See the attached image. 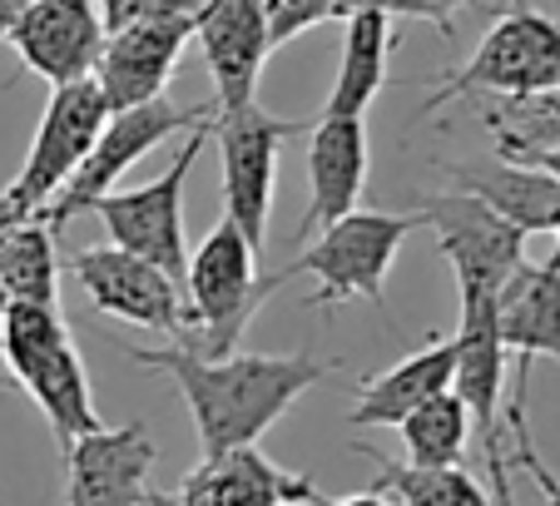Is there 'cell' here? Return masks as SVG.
Listing matches in <instances>:
<instances>
[{"instance_id": "5bb4252c", "label": "cell", "mask_w": 560, "mask_h": 506, "mask_svg": "<svg viewBox=\"0 0 560 506\" xmlns=\"http://www.w3.org/2000/svg\"><path fill=\"white\" fill-rule=\"evenodd\" d=\"M5 41L15 45L31 74L70 84L95 74V60L105 50V21H100L95 0H31Z\"/></svg>"}, {"instance_id": "30bf717a", "label": "cell", "mask_w": 560, "mask_h": 506, "mask_svg": "<svg viewBox=\"0 0 560 506\" xmlns=\"http://www.w3.org/2000/svg\"><path fill=\"white\" fill-rule=\"evenodd\" d=\"M65 268L100 313L164 337L184 333V284L139 253L119 249V243H100V249H80L74 258H65Z\"/></svg>"}, {"instance_id": "4fadbf2b", "label": "cell", "mask_w": 560, "mask_h": 506, "mask_svg": "<svg viewBox=\"0 0 560 506\" xmlns=\"http://www.w3.org/2000/svg\"><path fill=\"white\" fill-rule=\"evenodd\" d=\"M194 41H199L203 65H209L213 110L248 105L258 95V74L273 55L264 0H199Z\"/></svg>"}, {"instance_id": "6da1fadb", "label": "cell", "mask_w": 560, "mask_h": 506, "mask_svg": "<svg viewBox=\"0 0 560 506\" xmlns=\"http://www.w3.org/2000/svg\"><path fill=\"white\" fill-rule=\"evenodd\" d=\"M129 358L149 372L174 378L179 398L189 402L203 457L258 442L307 388H317L332 372V363L313 358V353H229V358H199V353L179 348V343L129 348Z\"/></svg>"}, {"instance_id": "d6a6232c", "label": "cell", "mask_w": 560, "mask_h": 506, "mask_svg": "<svg viewBox=\"0 0 560 506\" xmlns=\"http://www.w3.org/2000/svg\"><path fill=\"white\" fill-rule=\"evenodd\" d=\"M550 233H556V253H550L546 264H550V268H560V223H556V229H550Z\"/></svg>"}, {"instance_id": "5b68a950", "label": "cell", "mask_w": 560, "mask_h": 506, "mask_svg": "<svg viewBox=\"0 0 560 506\" xmlns=\"http://www.w3.org/2000/svg\"><path fill=\"white\" fill-rule=\"evenodd\" d=\"M422 229V214H377V209H352L332 219L288 264V278L307 274L317 284L313 303L338 308L348 298H368L382 308V288H387L392 258L402 253V243Z\"/></svg>"}, {"instance_id": "484cf974", "label": "cell", "mask_w": 560, "mask_h": 506, "mask_svg": "<svg viewBox=\"0 0 560 506\" xmlns=\"http://www.w3.org/2000/svg\"><path fill=\"white\" fill-rule=\"evenodd\" d=\"M352 11V0H264V21H268V45L283 50L288 41H298L303 31L323 21H342Z\"/></svg>"}, {"instance_id": "7a4b0ae2", "label": "cell", "mask_w": 560, "mask_h": 506, "mask_svg": "<svg viewBox=\"0 0 560 506\" xmlns=\"http://www.w3.org/2000/svg\"><path fill=\"white\" fill-rule=\"evenodd\" d=\"M283 284L288 268L258 278V249L223 214L209 229V239L189 253V268H184V333L174 343L199 353V358H229V353H238V337L248 333L264 298L278 294Z\"/></svg>"}, {"instance_id": "8992f818", "label": "cell", "mask_w": 560, "mask_h": 506, "mask_svg": "<svg viewBox=\"0 0 560 506\" xmlns=\"http://www.w3.org/2000/svg\"><path fill=\"white\" fill-rule=\"evenodd\" d=\"M213 119V105H170V100H144V105H125V110H109L105 129H100L95 149L85 154V164L70 174L60 194L45 204L40 219L50 223V233L60 239V229L74 219V214H85L100 194L119 189L129 169L139 164L144 154H154L164 139L174 135H189V129L209 125Z\"/></svg>"}, {"instance_id": "ba28073f", "label": "cell", "mask_w": 560, "mask_h": 506, "mask_svg": "<svg viewBox=\"0 0 560 506\" xmlns=\"http://www.w3.org/2000/svg\"><path fill=\"white\" fill-rule=\"evenodd\" d=\"M298 119L268 115L258 100L233 110H213L209 139H219V164H223V209L244 229L254 249L268 239V214H273V184H278V154L283 139L298 135Z\"/></svg>"}, {"instance_id": "d6986e66", "label": "cell", "mask_w": 560, "mask_h": 506, "mask_svg": "<svg viewBox=\"0 0 560 506\" xmlns=\"http://www.w3.org/2000/svg\"><path fill=\"white\" fill-rule=\"evenodd\" d=\"M446 174H452V189H466L481 204H491L526 239L530 233H550L560 223V184L536 164L491 154V159H471V164H446Z\"/></svg>"}, {"instance_id": "e575fe53", "label": "cell", "mask_w": 560, "mask_h": 506, "mask_svg": "<svg viewBox=\"0 0 560 506\" xmlns=\"http://www.w3.org/2000/svg\"><path fill=\"white\" fill-rule=\"evenodd\" d=\"M164 506H179V502H174V496H170V502H164Z\"/></svg>"}, {"instance_id": "836d02e7", "label": "cell", "mask_w": 560, "mask_h": 506, "mask_svg": "<svg viewBox=\"0 0 560 506\" xmlns=\"http://www.w3.org/2000/svg\"><path fill=\"white\" fill-rule=\"evenodd\" d=\"M5 308H11V294H5V284H0V313H5Z\"/></svg>"}, {"instance_id": "f1b7e54d", "label": "cell", "mask_w": 560, "mask_h": 506, "mask_svg": "<svg viewBox=\"0 0 560 506\" xmlns=\"http://www.w3.org/2000/svg\"><path fill=\"white\" fill-rule=\"evenodd\" d=\"M516 462L526 467L530 476H536V486L546 492V506H560V476H550V467L536 457V447H530V433H516Z\"/></svg>"}, {"instance_id": "ffe728a7", "label": "cell", "mask_w": 560, "mask_h": 506, "mask_svg": "<svg viewBox=\"0 0 560 506\" xmlns=\"http://www.w3.org/2000/svg\"><path fill=\"white\" fill-rule=\"evenodd\" d=\"M452 372H456V343L452 337H432L427 348L407 353L402 363H392L377 378L362 382L358 407H352L348 422L352 427H397L422 402L452 392Z\"/></svg>"}, {"instance_id": "603a6c76", "label": "cell", "mask_w": 560, "mask_h": 506, "mask_svg": "<svg viewBox=\"0 0 560 506\" xmlns=\"http://www.w3.org/2000/svg\"><path fill=\"white\" fill-rule=\"evenodd\" d=\"M0 284L11 303H60V258L45 219H25L0 239Z\"/></svg>"}, {"instance_id": "d4e9b609", "label": "cell", "mask_w": 560, "mask_h": 506, "mask_svg": "<svg viewBox=\"0 0 560 506\" xmlns=\"http://www.w3.org/2000/svg\"><path fill=\"white\" fill-rule=\"evenodd\" d=\"M377 492L397 506H497L491 492L466 467H412V462H377Z\"/></svg>"}, {"instance_id": "9a60e30c", "label": "cell", "mask_w": 560, "mask_h": 506, "mask_svg": "<svg viewBox=\"0 0 560 506\" xmlns=\"http://www.w3.org/2000/svg\"><path fill=\"white\" fill-rule=\"evenodd\" d=\"M194 41V15H174V21H149V25H129V31H109L105 50L95 60L90 80L100 84L109 110L125 105H144L159 100L174 80L184 45Z\"/></svg>"}, {"instance_id": "4316f807", "label": "cell", "mask_w": 560, "mask_h": 506, "mask_svg": "<svg viewBox=\"0 0 560 506\" xmlns=\"http://www.w3.org/2000/svg\"><path fill=\"white\" fill-rule=\"evenodd\" d=\"M100 21L109 31H129V25H149V21H174V15H194L199 0H95Z\"/></svg>"}, {"instance_id": "f546056e", "label": "cell", "mask_w": 560, "mask_h": 506, "mask_svg": "<svg viewBox=\"0 0 560 506\" xmlns=\"http://www.w3.org/2000/svg\"><path fill=\"white\" fill-rule=\"evenodd\" d=\"M25 219H35V214L21 204V194H15V189H5V194H0V239H5V233H11V229H21Z\"/></svg>"}, {"instance_id": "8fae6325", "label": "cell", "mask_w": 560, "mask_h": 506, "mask_svg": "<svg viewBox=\"0 0 560 506\" xmlns=\"http://www.w3.org/2000/svg\"><path fill=\"white\" fill-rule=\"evenodd\" d=\"M417 214H422V223L436 233L442 253L452 258L456 284L497 294V288L526 264V233L501 219L491 204H481L476 194L446 189V194H436V199H427Z\"/></svg>"}, {"instance_id": "52a82bcc", "label": "cell", "mask_w": 560, "mask_h": 506, "mask_svg": "<svg viewBox=\"0 0 560 506\" xmlns=\"http://www.w3.org/2000/svg\"><path fill=\"white\" fill-rule=\"evenodd\" d=\"M209 125H199V129L184 135L174 164L164 169L159 180L139 184V189H109L85 209L105 223L109 243H119V249L149 258V264L164 268V274L179 278V284H184V268H189V243H184V180H189L194 164H199Z\"/></svg>"}, {"instance_id": "83f0119b", "label": "cell", "mask_w": 560, "mask_h": 506, "mask_svg": "<svg viewBox=\"0 0 560 506\" xmlns=\"http://www.w3.org/2000/svg\"><path fill=\"white\" fill-rule=\"evenodd\" d=\"M368 5H382L387 15H422V21L442 25V35H452V15L476 0H368Z\"/></svg>"}, {"instance_id": "3957f363", "label": "cell", "mask_w": 560, "mask_h": 506, "mask_svg": "<svg viewBox=\"0 0 560 506\" xmlns=\"http://www.w3.org/2000/svg\"><path fill=\"white\" fill-rule=\"evenodd\" d=\"M0 358L11 368L15 388L45 412L60 447L74 437L105 427L90 398L85 358L74 348L70 327L60 318V303H11L0 313Z\"/></svg>"}, {"instance_id": "7c38bea8", "label": "cell", "mask_w": 560, "mask_h": 506, "mask_svg": "<svg viewBox=\"0 0 560 506\" xmlns=\"http://www.w3.org/2000/svg\"><path fill=\"white\" fill-rule=\"evenodd\" d=\"M154 437L144 422L95 427L65 447V506H164L149 486L154 472Z\"/></svg>"}, {"instance_id": "ac0fdd59", "label": "cell", "mask_w": 560, "mask_h": 506, "mask_svg": "<svg viewBox=\"0 0 560 506\" xmlns=\"http://www.w3.org/2000/svg\"><path fill=\"white\" fill-rule=\"evenodd\" d=\"M497 333L516 358V378H530L536 358L560 363V268L521 264L497 288Z\"/></svg>"}, {"instance_id": "44dd1931", "label": "cell", "mask_w": 560, "mask_h": 506, "mask_svg": "<svg viewBox=\"0 0 560 506\" xmlns=\"http://www.w3.org/2000/svg\"><path fill=\"white\" fill-rule=\"evenodd\" d=\"M387 60H392V15L382 5L352 0V11L342 15V65L323 115H368L372 100L387 84Z\"/></svg>"}, {"instance_id": "2e32d148", "label": "cell", "mask_w": 560, "mask_h": 506, "mask_svg": "<svg viewBox=\"0 0 560 506\" xmlns=\"http://www.w3.org/2000/svg\"><path fill=\"white\" fill-rule=\"evenodd\" d=\"M368 189V115H323L307 129V214L303 233L358 209Z\"/></svg>"}, {"instance_id": "cb8c5ba5", "label": "cell", "mask_w": 560, "mask_h": 506, "mask_svg": "<svg viewBox=\"0 0 560 506\" xmlns=\"http://www.w3.org/2000/svg\"><path fill=\"white\" fill-rule=\"evenodd\" d=\"M402 433V462L412 467H462L466 442H471V412L456 392H442V398L422 402L417 412H407L397 422Z\"/></svg>"}, {"instance_id": "e0dca14e", "label": "cell", "mask_w": 560, "mask_h": 506, "mask_svg": "<svg viewBox=\"0 0 560 506\" xmlns=\"http://www.w3.org/2000/svg\"><path fill=\"white\" fill-rule=\"evenodd\" d=\"M317 486L298 472H283L273 457L258 452V442L229 447L219 457H203L179 482V506H313Z\"/></svg>"}, {"instance_id": "277c9868", "label": "cell", "mask_w": 560, "mask_h": 506, "mask_svg": "<svg viewBox=\"0 0 560 506\" xmlns=\"http://www.w3.org/2000/svg\"><path fill=\"white\" fill-rule=\"evenodd\" d=\"M540 90H560V15H546L526 0H516L471 50V60L456 65L422 115L442 110L446 100L462 95H540Z\"/></svg>"}, {"instance_id": "4dcf8cb0", "label": "cell", "mask_w": 560, "mask_h": 506, "mask_svg": "<svg viewBox=\"0 0 560 506\" xmlns=\"http://www.w3.org/2000/svg\"><path fill=\"white\" fill-rule=\"evenodd\" d=\"M313 506H397V502H392L387 492H377V486H372V492H352V496H323V492H317Z\"/></svg>"}, {"instance_id": "7402d4cb", "label": "cell", "mask_w": 560, "mask_h": 506, "mask_svg": "<svg viewBox=\"0 0 560 506\" xmlns=\"http://www.w3.org/2000/svg\"><path fill=\"white\" fill-rule=\"evenodd\" d=\"M497 105L481 110V125L491 129V145L501 159L530 164L540 149L560 145V90L540 95H491Z\"/></svg>"}, {"instance_id": "1f68e13d", "label": "cell", "mask_w": 560, "mask_h": 506, "mask_svg": "<svg viewBox=\"0 0 560 506\" xmlns=\"http://www.w3.org/2000/svg\"><path fill=\"white\" fill-rule=\"evenodd\" d=\"M530 164H536V169H546L550 180H556V184H560V145L540 149V154H536V159H530Z\"/></svg>"}, {"instance_id": "9c48e42d", "label": "cell", "mask_w": 560, "mask_h": 506, "mask_svg": "<svg viewBox=\"0 0 560 506\" xmlns=\"http://www.w3.org/2000/svg\"><path fill=\"white\" fill-rule=\"evenodd\" d=\"M105 119H109V105L90 74L85 80H70V84H50V100H45L40 129H35V139H31V154H25L21 174H15V184H11L35 219H40L45 204L70 184L74 169L85 164V154L95 149Z\"/></svg>"}]
</instances>
